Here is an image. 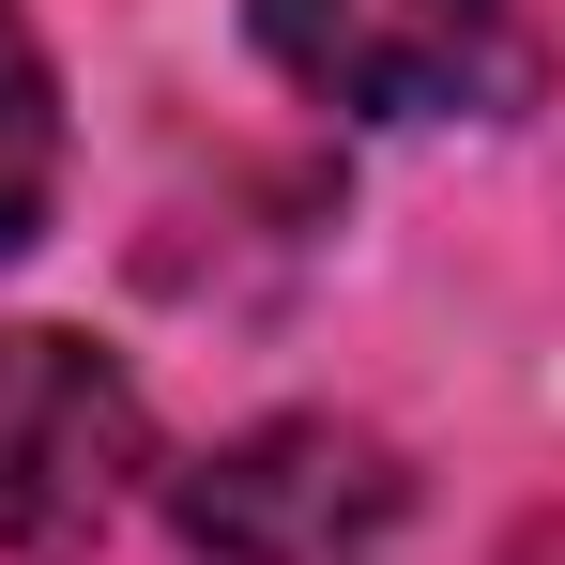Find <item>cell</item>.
Segmentation results:
<instances>
[{
	"label": "cell",
	"mask_w": 565,
	"mask_h": 565,
	"mask_svg": "<svg viewBox=\"0 0 565 565\" xmlns=\"http://www.w3.org/2000/svg\"><path fill=\"white\" fill-rule=\"evenodd\" d=\"M413 504V473L337 413H276L230 459L184 473V551L199 565H367Z\"/></svg>",
	"instance_id": "7a4b0ae2"
},
{
	"label": "cell",
	"mask_w": 565,
	"mask_h": 565,
	"mask_svg": "<svg viewBox=\"0 0 565 565\" xmlns=\"http://www.w3.org/2000/svg\"><path fill=\"white\" fill-rule=\"evenodd\" d=\"M245 15H260L290 93L367 107V122H397V107H489L504 62H520L504 0H245Z\"/></svg>",
	"instance_id": "3957f363"
},
{
	"label": "cell",
	"mask_w": 565,
	"mask_h": 565,
	"mask_svg": "<svg viewBox=\"0 0 565 565\" xmlns=\"http://www.w3.org/2000/svg\"><path fill=\"white\" fill-rule=\"evenodd\" d=\"M153 473V413L93 337L15 321L0 337V535L15 551H93Z\"/></svg>",
	"instance_id": "6da1fadb"
},
{
	"label": "cell",
	"mask_w": 565,
	"mask_h": 565,
	"mask_svg": "<svg viewBox=\"0 0 565 565\" xmlns=\"http://www.w3.org/2000/svg\"><path fill=\"white\" fill-rule=\"evenodd\" d=\"M46 169H62V122H46V62H31V31H15V0H0V260L31 245V214H46Z\"/></svg>",
	"instance_id": "277c9868"
}]
</instances>
